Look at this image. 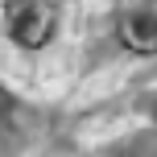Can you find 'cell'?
Wrapping results in <instances>:
<instances>
[{
    "instance_id": "7a4b0ae2",
    "label": "cell",
    "mask_w": 157,
    "mask_h": 157,
    "mask_svg": "<svg viewBox=\"0 0 157 157\" xmlns=\"http://www.w3.org/2000/svg\"><path fill=\"white\" fill-rule=\"evenodd\" d=\"M120 41L136 54H157V17L153 13H132L120 21Z\"/></svg>"
},
{
    "instance_id": "6da1fadb",
    "label": "cell",
    "mask_w": 157,
    "mask_h": 157,
    "mask_svg": "<svg viewBox=\"0 0 157 157\" xmlns=\"http://www.w3.org/2000/svg\"><path fill=\"white\" fill-rule=\"evenodd\" d=\"M54 25H58L54 0H8L4 4V29L25 50H41L54 37Z\"/></svg>"
}]
</instances>
